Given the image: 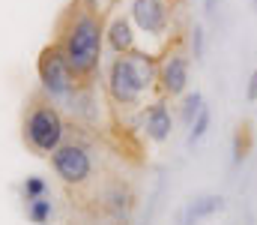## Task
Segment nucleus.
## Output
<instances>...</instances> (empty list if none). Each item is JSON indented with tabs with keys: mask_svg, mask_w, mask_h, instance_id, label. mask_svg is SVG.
<instances>
[{
	"mask_svg": "<svg viewBox=\"0 0 257 225\" xmlns=\"http://www.w3.org/2000/svg\"><path fill=\"white\" fill-rule=\"evenodd\" d=\"M63 51L66 63L78 81H96L105 60V18L99 0H72L57 21V36L51 39Z\"/></svg>",
	"mask_w": 257,
	"mask_h": 225,
	"instance_id": "obj_1",
	"label": "nucleus"
},
{
	"mask_svg": "<svg viewBox=\"0 0 257 225\" xmlns=\"http://www.w3.org/2000/svg\"><path fill=\"white\" fill-rule=\"evenodd\" d=\"M102 84L114 108L141 111L147 99L159 90V60L153 51H141V48L132 54H117L102 66Z\"/></svg>",
	"mask_w": 257,
	"mask_h": 225,
	"instance_id": "obj_2",
	"label": "nucleus"
},
{
	"mask_svg": "<svg viewBox=\"0 0 257 225\" xmlns=\"http://www.w3.org/2000/svg\"><path fill=\"white\" fill-rule=\"evenodd\" d=\"M69 138L66 111L45 93H30L21 111V141L33 156H51Z\"/></svg>",
	"mask_w": 257,
	"mask_h": 225,
	"instance_id": "obj_3",
	"label": "nucleus"
},
{
	"mask_svg": "<svg viewBox=\"0 0 257 225\" xmlns=\"http://www.w3.org/2000/svg\"><path fill=\"white\" fill-rule=\"evenodd\" d=\"M51 171L69 189H87L96 180V153L87 138H66L60 147L48 156Z\"/></svg>",
	"mask_w": 257,
	"mask_h": 225,
	"instance_id": "obj_4",
	"label": "nucleus"
},
{
	"mask_svg": "<svg viewBox=\"0 0 257 225\" xmlns=\"http://www.w3.org/2000/svg\"><path fill=\"white\" fill-rule=\"evenodd\" d=\"M36 75H39V93H45V96H48L51 102H57L60 108L75 96V90L81 87L78 75L72 72V66L66 63L63 51H60L54 42H48V45L39 51Z\"/></svg>",
	"mask_w": 257,
	"mask_h": 225,
	"instance_id": "obj_5",
	"label": "nucleus"
},
{
	"mask_svg": "<svg viewBox=\"0 0 257 225\" xmlns=\"http://www.w3.org/2000/svg\"><path fill=\"white\" fill-rule=\"evenodd\" d=\"M126 15L132 18L135 30L150 36L159 45H168L174 36L177 3L174 0H126Z\"/></svg>",
	"mask_w": 257,
	"mask_h": 225,
	"instance_id": "obj_6",
	"label": "nucleus"
},
{
	"mask_svg": "<svg viewBox=\"0 0 257 225\" xmlns=\"http://www.w3.org/2000/svg\"><path fill=\"white\" fill-rule=\"evenodd\" d=\"M189 75H192V54L183 36H174V42H168L159 57V96L183 99L189 90Z\"/></svg>",
	"mask_w": 257,
	"mask_h": 225,
	"instance_id": "obj_7",
	"label": "nucleus"
},
{
	"mask_svg": "<svg viewBox=\"0 0 257 225\" xmlns=\"http://www.w3.org/2000/svg\"><path fill=\"white\" fill-rule=\"evenodd\" d=\"M174 123H177V117H174V111H171V105H168L165 96L147 102L138 111V126L147 135V141H153V144H165L174 135Z\"/></svg>",
	"mask_w": 257,
	"mask_h": 225,
	"instance_id": "obj_8",
	"label": "nucleus"
},
{
	"mask_svg": "<svg viewBox=\"0 0 257 225\" xmlns=\"http://www.w3.org/2000/svg\"><path fill=\"white\" fill-rule=\"evenodd\" d=\"M105 51H111V57L138 51V30L126 12L111 15V21L105 24Z\"/></svg>",
	"mask_w": 257,
	"mask_h": 225,
	"instance_id": "obj_9",
	"label": "nucleus"
},
{
	"mask_svg": "<svg viewBox=\"0 0 257 225\" xmlns=\"http://www.w3.org/2000/svg\"><path fill=\"white\" fill-rule=\"evenodd\" d=\"M224 210V195H215V192H206V195H197L192 198L183 210H180V225H200L203 219H212L215 213Z\"/></svg>",
	"mask_w": 257,
	"mask_h": 225,
	"instance_id": "obj_10",
	"label": "nucleus"
},
{
	"mask_svg": "<svg viewBox=\"0 0 257 225\" xmlns=\"http://www.w3.org/2000/svg\"><path fill=\"white\" fill-rule=\"evenodd\" d=\"M251 147H254V132H251V123L242 120V123L233 129V141H230V165L239 168V165L248 159Z\"/></svg>",
	"mask_w": 257,
	"mask_h": 225,
	"instance_id": "obj_11",
	"label": "nucleus"
},
{
	"mask_svg": "<svg viewBox=\"0 0 257 225\" xmlns=\"http://www.w3.org/2000/svg\"><path fill=\"white\" fill-rule=\"evenodd\" d=\"M24 216L33 225H48L54 219V198L51 195H42V198L24 201Z\"/></svg>",
	"mask_w": 257,
	"mask_h": 225,
	"instance_id": "obj_12",
	"label": "nucleus"
},
{
	"mask_svg": "<svg viewBox=\"0 0 257 225\" xmlns=\"http://www.w3.org/2000/svg\"><path fill=\"white\" fill-rule=\"evenodd\" d=\"M200 108H203V93H200V90L186 93V96L180 99V105H177V120L189 129V126L194 123V117L200 114Z\"/></svg>",
	"mask_w": 257,
	"mask_h": 225,
	"instance_id": "obj_13",
	"label": "nucleus"
},
{
	"mask_svg": "<svg viewBox=\"0 0 257 225\" xmlns=\"http://www.w3.org/2000/svg\"><path fill=\"white\" fill-rule=\"evenodd\" d=\"M18 195H21V201H33V198L51 195V186H48L45 177H39V174H27V177L21 180V186H18Z\"/></svg>",
	"mask_w": 257,
	"mask_h": 225,
	"instance_id": "obj_14",
	"label": "nucleus"
},
{
	"mask_svg": "<svg viewBox=\"0 0 257 225\" xmlns=\"http://www.w3.org/2000/svg\"><path fill=\"white\" fill-rule=\"evenodd\" d=\"M209 126H212V111L203 105V108H200V114L194 117V123L189 126V135H186V147L192 150L194 144H200V138L209 132Z\"/></svg>",
	"mask_w": 257,
	"mask_h": 225,
	"instance_id": "obj_15",
	"label": "nucleus"
},
{
	"mask_svg": "<svg viewBox=\"0 0 257 225\" xmlns=\"http://www.w3.org/2000/svg\"><path fill=\"white\" fill-rule=\"evenodd\" d=\"M189 54H192V60H203V54H206V30H203V24H194L189 30Z\"/></svg>",
	"mask_w": 257,
	"mask_h": 225,
	"instance_id": "obj_16",
	"label": "nucleus"
},
{
	"mask_svg": "<svg viewBox=\"0 0 257 225\" xmlns=\"http://www.w3.org/2000/svg\"><path fill=\"white\" fill-rule=\"evenodd\" d=\"M245 99H248V102H257V66H254V72L248 75V84H245Z\"/></svg>",
	"mask_w": 257,
	"mask_h": 225,
	"instance_id": "obj_17",
	"label": "nucleus"
},
{
	"mask_svg": "<svg viewBox=\"0 0 257 225\" xmlns=\"http://www.w3.org/2000/svg\"><path fill=\"white\" fill-rule=\"evenodd\" d=\"M215 9H218V0H203V12L206 15H215Z\"/></svg>",
	"mask_w": 257,
	"mask_h": 225,
	"instance_id": "obj_18",
	"label": "nucleus"
},
{
	"mask_svg": "<svg viewBox=\"0 0 257 225\" xmlns=\"http://www.w3.org/2000/svg\"><path fill=\"white\" fill-rule=\"evenodd\" d=\"M251 9H254V12H257V0H251Z\"/></svg>",
	"mask_w": 257,
	"mask_h": 225,
	"instance_id": "obj_19",
	"label": "nucleus"
},
{
	"mask_svg": "<svg viewBox=\"0 0 257 225\" xmlns=\"http://www.w3.org/2000/svg\"><path fill=\"white\" fill-rule=\"evenodd\" d=\"M99 3H114V0H99Z\"/></svg>",
	"mask_w": 257,
	"mask_h": 225,
	"instance_id": "obj_20",
	"label": "nucleus"
},
{
	"mask_svg": "<svg viewBox=\"0 0 257 225\" xmlns=\"http://www.w3.org/2000/svg\"><path fill=\"white\" fill-rule=\"evenodd\" d=\"M254 117H257V102H254Z\"/></svg>",
	"mask_w": 257,
	"mask_h": 225,
	"instance_id": "obj_21",
	"label": "nucleus"
}]
</instances>
